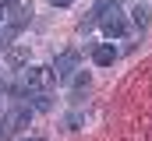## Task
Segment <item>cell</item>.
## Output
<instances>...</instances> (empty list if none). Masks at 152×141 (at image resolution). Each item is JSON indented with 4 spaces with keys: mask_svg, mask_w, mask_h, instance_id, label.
<instances>
[{
    "mask_svg": "<svg viewBox=\"0 0 152 141\" xmlns=\"http://www.w3.org/2000/svg\"><path fill=\"white\" fill-rule=\"evenodd\" d=\"M57 85V70L53 67H25L21 81L14 85V92H50Z\"/></svg>",
    "mask_w": 152,
    "mask_h": 141,
    "instance_id": "6da1fadb",
    "label": "cell"
},
{
    "mask_svg": "<svg viewBox=\"0 0 152 141\" xmlns=\"http://www.w3.org/2000/svg\"><path fill=\"white\" fill-rule=\"evenodd\" d=\"M28 120H32V106H14L11 113H4V120H0V141L14 138L21 127H28Z\"/></svg>",
    "mask_w": 152,
    "mask_h": 141,
    "instance_id": "7a4b0ae2",
    "label": "cell"
},
{
    "mask_svg": "<svg viewBox=\"0 0 152 141\" xmlns=\"http://www.w3.org/2000/svg\"><path fill=\"white\" fill-rule=\"evenodd\" d=\"M124 32H127V21H124V14H120V4L110 0L106 18H103V35H106V39H120Z\"/></svg>",
    "mask_w": 152,
    "mask_h": 141,
    "instance_id": "3957f363",
    "label": "cell"
},
{
    "mask_svg": "<svg viewBox=\"0 0 152 141\" xmlns=\"http://www.w3.org/2000/svg\"><path fill=\"white\" fill-rule=\"evenodd\" d=\"M53 70H57V81H71L75 70H78V49H64V53L57 57Z\"/></svg>",
    "mask_w": 152,
    "mask_h": 141,
    "instance_id": "277c9868",
    "label": "cell"
},
{
    "mask_svg": "<svg viewBox=\"0 0 152 141\" xmlns=\"http://www.w3.org/2000/svg\"><path fill=\"white\" fill-rule=\"evenodd\" d=\"M92 60L99 64V67H110L117 60V46L113 42H99V46H92Z\"/></svg>",
    "mask_w": 152,
    "mask_h": 141,
    "instance_id": "5b68a950",
    "label": "cell"
},
{
    "mask_svg": "<svg viewBox=\"0 0 152 141\" xmlns=\"http://www.w3.org/2000/svg\"><path fill=\"white\" fill-rule=\"evenodd\" d=\"M131 21H134L138 28H149V21H152V11L145 7V4H138V7L131 11Z\"/></svg>",
    "mask_w": 152,
    "mask_h": 141,
    "instance_id": "8992f818",
    "label": "cell"
},
{
    "mask_svg": "<svg viewBox=\"0 0 152 141\" xmlns=\"http://www.w3.org/2000/svg\"><path fill=\"white\" fill-rule=\"evenodd\" d=\"M28 95H32V109H39V113H46V109L53 106L50 92H28Z\"/></svg>",
    "mask_w": 152,
    "mask_h": 141,
    "instance_id": "52a82bcc",
    "label": "cell"
},
{
    "mask_svg": "<svg viewBox=\"0 0 152 141\" xmlns=\"http://www.w3.org/2000/svg\"><path fill=\"white\" fill-rule=\"evenodd\" d=\"M25 60H28V49H25V46H14V49H7V64H11V67H21Z\"/></svg>",
    "mask_w": 152,
    "mask_h": 141,
    "instance_id": "ba28073f",
    "label": "cell"
},
{
    "mask_svg": "<svg viewBox=\"0 0 152 141\" xmlns=\"http://www.w3.org/2000/svg\"><path fill=\"white\" fill-rule=\"evenodd\" d=\"M71 85H75V88H88V74H78V78H71Z\"/></svg>",
    "mask_w": 152,
    "mask_h": 141,
    "instance_id": "9c48e42d",
    "label": "cell"
},
{
    "mask_svg": "<svg viewBox=\"0 0 152 141\" xmlns=\"http://www.w3.org/2000/svg\"><path fill=\"white\" fill-rule=\"evenodd\" d=\"M53 7H71V0H50Z\"/></svg>",
    "mask_w": 152,
    "mask_h": 141,
    "instance_id": "30bf717a",
    "label": "cell"
},
{
    "mask_svg": "<svg viewBox=\"0 0 152 141\" xmlns=\"http://www.w3.org/2000/svg\"><path fill=\"white\" fill-rule=\"evenodd\" d=\"M0 21H4V7H0Z\"/></svg>",
    "mask_w": 152,
    "mask_h": 141,
    "instance_id": "8fae6325",
    "label": "cell"
},
{
    "mask_svg": "<svg viewBox=\"0 0 152 141\" xmlns=\"http://www.w3.org/2000/svg\"><path fill=\"white\" fill-rule=\"evenodd\" d=\"M28 141H39V138H28Z\"/></svg>",
    "mask_w": 152,
    "mask_h": 141,
    "instance_id": "7c38bea8",
    "label": "cell"
}]
</instances>
